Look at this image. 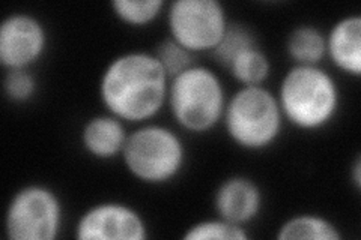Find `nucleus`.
Returning <instances> with one entry per match:
<instances>
[{"label":"nucleus","mask_w":361,"mask_h":240,"mask_svg":"<svg viewBox=\"0 0 361 240\" xmlns=\"http://www.w3.org/2000/svg\"><path fill=\"white\" fill-rule=\"evenodd\" d=\"M123 123L126 122L109 113L89 119L80 132L85 152L97 159H111L122 155L128 139Z\"/></svg>","instance_id":"f8f14e48"},{"label":"nucleus","mask_w":361,"mask_h":240,"mask_svg":"<svg viewBox=\"0 0 361 240\" xmlns=\"http://www.w3.org/2000/svg\"><path fill=\"white\" fill-rule=\"evenodd\" d=\"M110 6L122 23L133 27H143L160 17L167 4L164 0H113Z\"/></svg>","instance_id":"dca6fc26"},{"label":"nucleus","mask_w":361,"mask_h":240,"mask_svg":"<svg viewBox=\"0 0 361 240\" xmlns=\"http://www.w3.org/2000/svg\"><path fill=\"white\" fill-rule=\"evenodd\" d=\"M44 23L29 13H13L0 25V63L6 71L30 70L47 50Z\"/></svg>","instance_id":"6e6552de"},{"label":"nucleus","mask_w":361,"mask_h":240,"mask_svg":"<svg viewBox=\"0 0 361 240\" xmlns=\"http://www.w3.org/2000/svg\"><path fill=\"white\" fill-rule=\"evenodd\" d=\"M342 232L333 221L321 215H297L281 224L277 233L280 240H341Z\"/></svg>","instance_id":"ddd939ff"},{"label":"nucleus","mask_w":361,"mask_h":240,"mask_svg":"<svg viewBox=\"0 0 361 240\" xmlns=\"http://www.w3.org/2000/svg\"><path fill=\"white\" fill-rule=\"evenodd\" d=\"M37 78L30 70H11L4 77L5 96L14 104H26L37 94Z\"/></svg>","instance_id":"aec40b11"},{"label":"nucleus","mask_w":361,"mask_h":240,"mask_svg":"<svg viewBox=\"0 0 361 240\" xmlns=\"http://www.w3.org/2000/svg\"><path fill=\"white\" fill-rule=\"evenodd\" d=\"M154 56L157 57V61L160 62L169 80L196 65L195 54L185 50L183 45H179L172 38H166L158 44Z\"/></svg>","instance_id":"6ab92c4d"},{"label":"nucleus","mask_w":361,"mask_h":240,"mask_svg":"<svg viewBox=\"0 0 361 240\" xmlns=\"http://www.w3.org/2000/svg\"><path fill=\"white\" fill-rule=\"evenodd\" d=\"M63 221V204L51 188L32 184L18 189L5 213L11 240H54Z\"/></svg>","instance_id":"423d86ee"},{"label":"nucleus","mask_w":361,"mask_h":240,"mask_svg":"<svg viewBox=\"0 0 361 240\" xmlns=\"http://www.w3.org/2000/svg\"><path fill=\"white\" fill-rule=\"evenodd\" d=\"M226 70L243 86H262L271 72V61L259 45H255L235 56Z\"/></svg>","instance_id":"2eb2a0df"},{"label":"nucleus","mask_w":361,"mask_h":240,"mask_svg":"<svg viewBox=\"0 0 361 240\" xmlns=\"http://www.w3.org/2000/svg\"><path fill=\"white\" fill-rule=\"evenodd\" d=\"M78 240H145L148 225L133 206L106 201L90 206L75 225Z\"/></svg>","instance_id":"1a4fd4ad"},{"label":"nucleus","mask_w":361,"mask_h":240,"mask_svg":"<svg viewBox=\"0 0 361 240\" xmlns=\"http://www.w3.org/2000/svg\"><path fill=\"white\" fill-rule=\"evenodd\" d=\"M121 156L134 179L146 185H164L183 171L187 151L173 130L146 123L128 134Z\"/></svg>","instance_id":"39448f33"},{"label":"nucleus","mask_w":361,"mask_h":240,"mask_svg":"<svg viewBox=\"0 0 361 240\" xmlns=\"http://www.w3.org/2000/svg\"><path fill=\"white\" fill-rule=\"evenodd\" d=\"M183 237L185 240H247L248 233L245 227L217 218L193 224Z\"/></svg>","instance_id":"f3484780"},{"label":"nucleus","mask_w":361,"mask_h":240,"mask_svg":"<svg viewBox=\"0 0 361 240\" xmlns=\"http://www.w3.org/2000/svg\"><path fill=\"white\" fill-rule=\"evenodd\" d=\"M167 27L169 38L196 54L217 47L229 20L219 0H175L167 5Z\"/></svg>","instance_id":"0eeeda50"},{"label":"nucleus","mask_w":361,"mask_h":240,"mask_svg":"<svg viewBox=\"0 0 361 240\" xmlns=\"http://www.w3.org/2000/svg\"><path fill=\"white\" fill-rule=\"evenodd\" d=\"M221 122L236 146L261 152L279 140L285 119L271 90L264 86H241L226 102Z\"/></svg>","instance_id":"20e7f679"},{"label":"nucleus","mask_w":361,"mask_h":240,"mask_svg":"<svg viewBox=\"0 0 361 240\" xmlns=\"http://www.w3.org/2000/svg\"><path fill=\"white\" fill-rule=\"evenodd\" d=\"M276 96L283 119L300 131L326 128L341 107L336 80L319 65H293L281 78Z\"/></svg>","instance_id":"f03ea898"},{"label":"nucleus","mask_w":361,"mask_h":240,"mask_svg":"<svg viewBox=\"0 0 361 240\" xmlns=\"http://www.w3.org/2000/svg\"><path fill=\"white\" fill-rule=\"evenodd\" d=\"M226 90L220 77L202 65H193L169 82L167 104L179 128L193 134L214 130L223 120Z\"/></svg>","instance_id":"7ed1b4c3"},{"label":"nucleus","mask_w":361,"mask_h":240,"mask_svg":"<svg viewBox=\"0 0 361 240\" xmlns=\"http://www.w3.org/2000/svg\"><path fill=\"white\" fill-rule=\"evenodd\" d=\"M264 196L255 180L232 176L223 180L214 194V209L219 218L245 227L261 213Z\"/></svg>","instance_id":"9d476101"},{"label":"nucleus","mask_w":361,"mask_h":240,"mask_svg":"<svg viewBox=\"0 0 361 240\" xmlns=\"http://www.w3.org/2000/svg\"><path fill=\"white\" fill-rule=\"evenodd\" d=\"M326 56L338 71L349 77L361 75V17L346 15L337 20L325 35Z\"/></svg>","instance_id":"9b49d317"},{"label":"nucleus","mask_w":361,"mask_h":240,"mask_svg":"<svg viewBox=\"0 0 361 240\" xmlns=\"http://www.w3.org/2000/svg\"><path fill=\"white\" fill-rule=\"evenodd\" d=\"M351 180H353L355 189L358 191L361 188V159H360V156L355 158V163L351 167Z\"/></svg>","instance_id":"412c9836"},{"label":"nucleus","mask_w":361,"mask_h":240,"mask_svg":"<svg viewBox=\"0 0 361 240\" xmlns=\"http://www.w3.org/2000/svg\"><path fill=\"white\" fill-rule=\"evenodd\" d=\"M169 82L154 53L127 51L109 62L101 74L98 94L111 116L143 123L167 104Z\"/></svg>","instance_id":"f257e3e1"},{"label":"nucleus","mask_w":361,"mask_h":240,"mask_svg":"<svg viewBox=\"0 0 361 240\" xmlns=\"http://www.w3.org/2000/svg\"><path fill=\"white\" fill-rule=\"evenodd\" d=\"M286 51L295 65H319L326 56L325 33L310 25L292 29L286 39Z\"/></svg>","instance_id":"4468645a"},{"label":"nucleus","mask_w":361,"mask_h":240,"mask_svg":"<svg viewBox=\"0 0 361 240\" xmlns=\"http://www.w3.org/2000/svg\"><path fill=\"white\" fill-rule=\"evenodd\" d=\"M255 45H257V41L250 29H247L241 25L229 23V27L226 30L224 37L211 53L221 66L228 68V65L235 56H238L241 51L247 49L255 47Z\"/></svg>","instance_id":"a211bd4d"}]
</instances>
